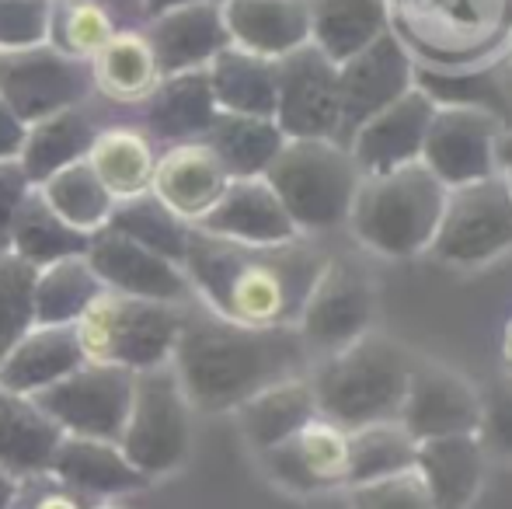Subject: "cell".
<instances>
[{
  "instance_id": "cell-1",
  "label": "cell",
  "mask_w": 512,
  "mask_h": 509,
  "mask_svg": "<svg viewBox=\"0 0 512 509\" xmlns=\"http://www.w3.org/2000/svg\"><path fill=\"white\" fill-rule=\"evenodd\" d=\"M324 258L328 252L314 238L237 245L192 227L182 269L189 276L192 300L216 318L251 328H297Z\"/></svg>"
},
{
  "instance_id": "cell-2",
  "label": "cell",
  "mask_w": 512,
  "mask_h": 509,
  "mask_svg": "<svg viewBox=\"0 0 512 509\" xmlns=\"http://www.w3.org/2000/svg\"><path fill=\"white\" fill-rule=\"evenodd\" d=\"M314 363L297 328H251L185 307L182 335L171 353L185 398L196 412H237L265 387L304 377Z\"/></svg>"
},
{
  "instance_id": "cell-3",
  "label": "cell",
  "mask_w": 512,
  "mask_h": 509,
  "mask_svg": "<svg viewBox=\"0 0 512 509\" xmlns=\"http://www.w3.org/2000/svg\"><path fill=\"white\" fill-rule=\"evenodd\" d=\"M415 360L408 346L377 328L335 353L317 356L307 370L317 415L349 433L373 422H394L405 405Z\"/></svg>"
},
{
  "instance_id": "cell-4",
  "label": "cell",
  "mask_w": 512,
  "mask_h": 509,
  "mask_svg": "<svg viewBox=\"0 0 512 509\" xmlns=\"http://www.w3.org/2000/svg\"><path fill=\"white\" fill-rule=\"evenodd\" d=\"M391 35L415 67L471 70L502 60L512 35V0H387Z\"/></svg>"
},
{
  "instance_id": "cell-5",
  "label": "cell",
  "mask_w": 512,
  "mask_h": 509,
  "mask_svg": "<svg viewBox=\"0 0 512 509\" xmlns=\"http://www.w3.org/2000/svg\"><path fill=\"white\" fill-rule=\"evenodd\" d=\"M446 185L422 161L384 175H363L349 210L352 241L377 258L425 255L446 206Z\"/></svg>"
},
{
  "instance_id": "cell-6",
  "label": "cell",
  "mask_w": 512,
  "mask_h": 509,
  "mask_svg": "<svg viewBox=\"0 0 512 509\" xmlns=\"http://www.w3.org/2000/svg\"><path fill=\"white\" fill-rule=\"evenodd\" d=\"M304 238L345 227L363 171L338 140H286L265 171Z\"/></svg>"
},
{
  "instance_id": "cell-7",
  "label": "cell",
  "mask_w": 512,
  "mask_h": 509,
  "mask_svg": "<svg viewBox=\"0 0 512 509\" xmlns=\"http://www.w3.org/2000/svg\"><path fill=\"white\" fill-rule=\"evenodd\" d=\"M185 307L189 304H164V300L102 290L74 325L84 360L122 367L129 374L164 367L171 363L182 335Z\"/></svg>"
},
{
  "instance_id": "cell-8",
  "label": "cell",
  "mask_w": 512,
  "mask_h": 509,
  "mask_svg": "<svg viewBox=\"0 0 512 509\" xmlns=\"http://www.w3.org/2000/svg\"><path fill=\"white\" fill-rule=\"evenodd\" d=\"M192 412L171 363L133 374V398L122 422L119 447L133 468L154 482L185 464L192 450Z\"/></svg>"
},
{
  "instance_id": "cell-9",
  "label": "cell",
  "mask_w": 512,
  "mask_h": 509,
  "mask_svg": "<svg viewBox=\"0 0 512 509\" xmlns=\"http://www.w3.org/2000/svg\"><path fill=\"white\" fill-rule=\"evenodd\" d=\"M512 252V192L502 171L446 192L429 252L450 269H485Z\"/></svg>"
},
{
  "instance_id": "cell-10",
  "label": "cell",
  "mask_w": 512,
  "mask_h": 509,
  "mask_svg": "<svg viewBox=\"0 0 512 509\" xmlns=\"http://www.w3.org/2000/svg\"><path fill=\"white\" fill-rule=\"evenodd\" d=\"M380 314V290L373 272L352 255L324 258V269L310 290L304 311L297 318V332L310 356H328L349 342L373 332Z\"/></svg>"
},
{
  "instance_id": "cell-11",
  "label": "cell",
  "mask_w": 512,
  "mask_h": 509,
  "mask_svg": "<svg viewBox=\"0 0 512 509\" xmlns=\"http://www.w3.org/2000/svg\"><path fill=\"white\" fill-rule=\"evenodd\" d=\"M0 95L21 123H35L95 95L91 63L60 53L49 42L0 49Z\"/></svg>"
},
{
  "instance_id": "cell-12",
  "label": "cell",
  "mask_w": 512,
  "mask_h": 509,
  "mask_svg": "<svg viewBox=\"0 0 512 509\" xmlns=\"http://www.w3.org/2000/svg\"><path fill=\"white\" fill-rule=\"evenodd\" d=\"M502 129H506V116L485 105H436L418 161L446 189L481 182L499 171L495 147Z\"/></svg>"
},
{
  "instance_id": "cell-13",
  "label": "cell",
  "mask_w": 512,
  "mask_h": 509,
  "mask_svg": "<svg viewBox=\"0 0 512 509\" xmlns=\"http://www.w3.org/2000/svg\"><path fill=\"white\" fill-rule=\"evenodd\" d=\"M133 398V374L108 363L84 360L74 374H67L49 391L35 394L46 415L67 436H91V440L119 443L122 422Z\"/></svg>"
},
{
  "instance_id": "cell-14",
  "label": "cell",
  "mask_w": 512,
  "mask_h": 509,
  "mask_svg": "<svg viewBox=\"0 0 512 509\" xmlns=\"http://www.w3.org/2000/svg\"><path fill=\"white\" fill-rule=\"evenodd\" d=\"M276 126L286 140H338V63L314 42L279 56Z\"/></svg>"
},
{
  "instance_id": "cell-15",
  "label": "cell",
  "mask_w": 512,
  "mask_h": 509,
  "mask_svg": "<svg viewBox=\"0 0 512 509\" xmlns=\"http://www.w3.org/2000/svg\"><path fill=\"white\" fill-rule=\"evenodd\" d=\"M415 88V60L391 32L338 63V143Z\"/></svg>"
},
{
  "instance_id": "cell-16",
  "label": "cell",
  "mask_w": 512,
  "mask_h": 509,
  "mask_svg": "<svg viewBox=\"0 0 512 509\" xmlns=\"http://www.w3.org/2000/svg\"><path fill=\"white\" fill-rule=\"evenodd\" d=\"M398 422L418 443L478 433L481 391L446 363L418 356Z\"/></svg>"
},
{
  "instance_id": "cell-17",
  "label": "cell",
  "mask_w": 512,
  "mask_h": 509,
  "mask_svg": "<svg viewBox=\"0 0 512 509\" xmlns=\"http://www.w3.org/2000/svg\"><path fill=\"white\" fill-rule=\"evenodd\" d=\"M88 262L105 290L126 297L164 300V304H189L192 286L178 262L136 245L133 238L102 227L88 238Z\"/></svg>"
},
{
  "instance_id": "cell-18",
  "label": "cell",
  "mask_w": 512,
  "mask_h": 509,
  "mask_svg": "<svg viewBox=\"0 0 512 509\" xmlns=\"http://www.w3.org/2000/svg\"><path fill=\"white\" fill-rule=\"evenodd\" d=\"M265 471L297 496L345 485L349 478V429L314 415L297 436L262 450Z\"/></svg>"
},
{
  "instance_id": "cell-19",
  "label": "cell",
  "mask_w": 512,
  "mask_h": 509,
  "mask_svg": "<svg viewBox=\"0 0 512 509\" xmlns=\"http://www.w3.org/2000/svg\"><path fill=\"white\" fill-rule=\"evenodd\" d=\"M436 112V102L422 88H411L398 102L370 116L356 133L345 140L352 161L359 164L363 175H384V171L405 168L422 157L425 129Z\"/></svg>"
},
{
  "instance_id": "cell-20",
  "label": "cell",
  "mask_w": 512,
  "mask_h": 509,
  "mask_svg": "<svg viewBox=\"0 0 512 509\" xmlns=\"http://www.w3.org/2000/svg\"><path fill=\"white\" fill-rule=\"evenodd\" d=\"M196 231L223 241H237V245H286V241L304 238L265 175L230 178L223 196L199 220Z\"/></svg>"
},
{
  "instance_id": "cell-21",
  "label": "cell",
  "mask_w": 512,
  "mask_h": 509,
  "mask_svg": "<svg viewBox=\"0 0 512 509\" xmlns=\"http://www.w3.org/2000/svg\"><path fill=\"white\" fill-rule=\"evenodd\" d=\"M136 28L154 49L161 77L182 74V70H206L209 60L230 46L220 0L171 7V11H161L154 18H143Z\"/></svg>"
},
{
  "instance_id": "cell-22",
  "label": "cell",
  "mask_w": 512,
  "mask_h": 509,
  "mask_svg": "<svg viewBox=\"0 0 512 509\" xmlns=\"http://www.w3.org/2000/svg\"><path fill=\"white\" fill-rule=\"evenodd\" d=\"M227 182H230V175L223 171L220 157H216L203 140H189V143H171V147L157 150V168H154L150 192H154L178 220L196 227L216 206V199L223 196Z\"/></svg>"
},
{
  "instance_id": "cell-23",
  "label": "cell",
  "mask_w": 512,
  "mask_h": 509,
  "mask_svg": "<svg viewBox=\"0 0 512 509\" xmlns=\"http://www.w3.org/2000/svg\"><path fill=\"white\" fill-rule=\"evenodd\" d=\"M136 109H140V129L157 147L203 140L220 112L206 70L164 74Z\"/></svg>"
},
{
  "instance_id": "cell-24",
  "label": "cell",
  "mask_w": 512,
  "mask_h": 509,
  "mask_svg": "<svg viewBox=\"0 0 512 509\" xmlns=\"http://www.w3.org/2000/svg\"><path fill=\"white\" fill-rule=\"evenodd\" d=\"M46 475L74 489L77 496L98 499V503L129 496V492H140L150 485V478L129 464V457L122 454L115 440H91V436L67 433H63Z\"/></svg>"
},
{
  "instance_id": "cell-25",
  "label": "cell",
  "mask_w": 512,
  "mask_h": 509,
  "mask_svg": "<svg viewBox=\"0 0 512 509\" xmlns=\"http://www.w3.org/2000/svg\"><path fill=\"white\" fill-rule=\"evenodd\" d=\"M81 363L84 353L74 325H32L0 356V387L35 398L74 374Z\"/></svg>"
},
{
  "instance_id": "cell-26",
  "label": "cell",
  "mask_w": 512,
  "mask_h": 509,
  "mask_svg": "<svg viewBox=\"0 0 512 509\" xmlns=\"http://www.w3.org/2000/svg\"><path fill=\"white\" fill-rule=\"evenodd\" d=\"M230 46L251 49L258 56H279L310 42L307 0H220Z\"/></svg>"
},
{
  "instance_id": "cell-27",
  "label": "cell",
  "mask_w": 512,
  "mask_h": 509,
  "mask_svg": "<svg viewBox=\"0 0 512 509\" xmlns=\"http://www.w3.org/2000/svg\"><path fill=\"white\" fill-rule=\"evenodd\" d=\"M485 464L488 454L478 433L425 440L415 454V471L436 509H471L485 482Z\"/></svg>"
},
{
  "instance_id": "cell-28",
  "label": "cell",
  "mask_w": 512,
  "mask_h": 509,
  "mask_svg": "<svg viewBox=\"0 0 512 509\" xmlns=\"http://www.w3.org/2000/svg\"><path fill=\"white\" fill-rule=\"evenodd\" d=\"M63 429L46 415L35 398L0 387V468L18 482L49 471Z\"/></svg>"
},
{
  "instance_id": "cell-29",
  "label": "cell",
  "mask_w": 512,
  "mask_h": 509,
  "mask_svg": "<svg viewBox=\"0 0 512 509\" xmlns=\"http://www.w3.org/2000/svg\"><path fill=\"white\" fill-rule=\"evenodd\" d=\"M95 136L98 126L84 105H70V109H60L53 116H42L35 123H28L18 150V161L25 168L28 182L39 185L49 175H56L60 168L84 161Z\"/></svg>"
},
{
  "instance_id": "cell-30",
  "label": "cell",
  "mask_w": 512,
  "mask_h": 509,
  "mask_svg": "<svg viewBox=\"0 0 512 509\" xmlns=\"http://www.w3.org/2000/svg\"><path fill=\"white\" fill-rule=\"evenodd\" d=\"M206 74L220 112L272 119V112H276V88H279L276 60L258 56L241 46H227L209 60Z\"/></svg>"
},
{
  "instance_id": "cell-31",
  "label": "cell",
  "mask_w": 512,
  "mask_h": 509,
  "mask_svg": "<svg viewBox=\"0 0 512 509\" xmlns=\"http://www.w3.org/2000/svg\"><path fill=\"white\" fill-rule=\"evenodd\" d=\"M157 143L140 126H98L88 150V164L115 203L150 192L157 168Z\"/></svg>"
},
{
  "instance_id": "cell-32",
  "label": "cell",
  "mask_w": 512,
  "mask_h": 509,
  "mask_svg": "<svg viewBox=\"0 0 512 509\" xmlns=\"http://www.w3.org/2000/svg\"><path fill=\"white\" fill-rule=\"evenodd\" d=\"M310 4V42L335 63L377 42L391 32L387 0H307Z\"/></svg>"
},
{
  "instance_id": "cell-33",
  "label": "cell",
  "mask_w": 512,
  "mask_h": 509,
  "mask_svg": "<svg viewBox=\"0 0 512 509\" xmlns=\"http://www.w3.org/2000/svg\"><path fill=\"white\" fill-rule=\"evenodd\" d=\"M91 81L102 98L115 105H140L161 81V67L140 28H119L91 56Z\"/></svg>"
},
{
  "instance_id": "cell-34",
  "label": "cell",
  "mask_w": 512,
  "mask_h": 509,
  "mask_svg": "<svg viewBox=\"0 0 512 509\" xmlns=\"http://www.w3.org/2000/svg\"><path fill=\"white\" fill-rule=\"evenodd\" d=\"M237 422H241L244 436H248L251 447L262 454L269 447H279L290 436H297L317 415L314 387H310L307 374L290 377V381H279L265 391H258L255 398H248L237 408Z\"/></svg>"
},
{
  "instance_id": "cell-35",
  "label": "cell",
  "mask_w": 512,
  "mask_h": 509,
  "mask_svg": "<svg viewBox=\"0 0 512 509\" xmlns=\"http://www.w3.org/2000/svg\"><path fill=\"white\" fill-rule=\"evenodd\" d=\"M203 143L220 157L223 171L230 178H262L269 171V164L279 157L286 136L276 126V119L216 112Z\"/></svg>"
},
{
  "instance_id": "cell-36",
  "label": "cell",
  "mask_w": 512,
  "mask_h": 509,
  "mask_svg": "<svg viewBox=\"0 0 512 509\" xmlns=\"http://www.w3.org/2000/svg\"><path fill=\"white\" fill-rule=\"evenodd\" d=\"M7 252L25 258L35 269H42L49 262L88 252V234L74 231L67 220L56 217L46 206V199L39 196V189H32L25 203H21L11 231H7Z\"/></svg>"
},
{
  "instance_id": "cell-37",
  "label": "cell",
  "mask_w": 512,
  "mask_h": 509,
  "mask_svg": "<svg viewBox=\"0 0 512 509\" xmlns=\"http://www.w3.org/2000/svg\"><path fill=\"white\" fill-rule=\"evenodd\" d=\"M102 290L88 255L42 265L35 276V325H77Z\"/></svg>"
},
{
  "instance_id": "cell-38",
  "label": "cell",
  "mask_w": 512,
  "mask_h": 509,
  "mask_svg": "<svg viewBox=\"0 0 512 509\" xmlns=\"http://www.w3.org/2000/svg\"><path fill=\"white\" fill-rule=\"evenodd\" d=\"M39 196L46 199V206L56 213L60 220H67L74 231L81 234H95L108 227V217L115 210V199L108 196V189L98 182V175L91 171L88 157L70 168H60L56 175H49L46 182L35 185Z\"/></svg>"
},
{
  "instance_id": "cell-39",
  "label": "cell",
  "mask_w": 512,
  "mask_h": 509,
  "mask_svg": "<svg viewBox=\"0 0 512 509\" xmlns=\"http://www.w3.org/2000/svg\"><path fill=\"white\" fill-rule=\"evenodd\" d=\"M415 454H418V440L398 419L352 429L349 478H345V485H363V482H377V478H387V475H401V471L415 468Z\"/></svg>"
},
{
  "instance_id": "cell-40",
  "label": "cell",
  "mask_w": 512,
  "mask_h": 509,
  "mask_svg": "<svg viewBox=\"0 0 512 509\" xmlns=\"http://www.w3.org/2000/svg\"><path fill=\"white\" fill-rule=\"evenodd\" d=\"M108 227L126 238H133L136 245L150 248V252L171 258V262L182 265L185 248H189V234L192 227L185 220H178L154 192H143V196L122 199L115 203L112 217H108Z\"/></svg>"
},
{
  "instance_id": "cell-41",
  "label": "cell",
  "mask_w": 512,
  "mask_h": 509,
  "mask_svg": "<svg viewBox=\"0 0 512 509\" xmlns=\"http://www.w3.org/2000/svg\"><path fill=\"white\" fill-rule=\"evenodd\" d=\"M119 32V21L105 7V0H53L49 4L46 42L60 53L88 60Z\"/></svg>"
},
{
  "instance_id": "cell-42",
  "label": "cell",
  "mask_w": 512,
  "mask_h": 509,
  "mask_svg": "<svg viewBox=\"0 0 512 509\" xmlns=\"http://www.w3.org/2000/svg\"><path fill=\"white\" fill-rule=\"evenodd\" d=\"M35 276V265L0 248V356L35 325Z\"/></svg>"
},
{
  "instance_id": "cell-43",
  "label": "cell",
  "mask_w": 512,
  "mask_h": 509,
  "mask_svg": "<svg viewBox=\"0 0 512 509\" xmlns=\"http://www.w3.org/2000/svg\"><path fill=\"white\" fill-rule=\"evenodd\" d=\"M492 67H471V70L415 67V84L436 105H485V109H495L502 116L506 98H502V88L495 81Z\"/></svg>"
},
{
  "instance_id": "cell-44",
  "label": "cell",
  "mask_w": 512,
  "mask_h": 509,
  "mask_svg": "<svg viewBox=\"0 0 512 509\" xmlns=\"http://www.w3.org/2000/svg\"><path fill=\"white\" fill-rule=\"evenodd\" d=\"M349 506L352 509H436L425 482L415 468L401 475H387L377 482L349 485Z\"/></svg>"
},
{
  "instance_id": "cell-45",
  "label": "cell",
  "mask_w": 512,
  "mask_h": 509,
  "mask_svg": "<svg viewBox=\"0 0 512 509\" xmlns=\"http://www.w3.org/2000/svg\"><path fill=\"white\" fill-rule=\"evenodd\" d=\"M53 0H0V49L46 42Z\"/></svg>"
},
{
  "instance_id": "cell-46",
  "label": "cell",
  "mask_w": 512,
  "mask_h": 509,
  "mask_svg": "<svg viewBox=\"0 0 512 509\" xmlns=\"http://www.w3.org/2000/svg\"><path fill=\"white\" fill-rule=\"evenodd\" d=\"M478 440L485 454L512 461V381L481 394V426Z\"/></svg>"
},
{
  "instance_id": "cell-47",
  "label": "cell",
  "mask_w": 512,
  "mask_h": 509,
  "mask_svg": "<svg viewBox=\"0 0 512 509\" xmlns=\"http://www.w3.org/2000/svg\"><path fill=\"white\" fill-rule=\"evenodd\" d=\"M32 189L35 185L28 182L18 157H0V248H7V231Z\"/></svg>"
},
{
  "instance_id": "cell-48",
  "label": "cell",
  "mask_w": 512,
  "mask_h": 509,
  "mask_svg": "<svg viewBox=\"0 0 512 509\" xmlns=\"http://www.w3.org/2000/svg\"><path fill=\"white\" fill-rule=\"evenodd\" d=\"M14 509H91V506H88V499L77 496L67 485H60L56 478L39 475V478H25V482H21Z\"/></svg>"
},
{
  "instance_id": "cell-49",
  "label": "cell",
  "mask_w": 512,
  "mask_h": 509,
  "mask_svg": "<svg viewBox=\"0 0 512 509\" xmlns=\"http://www.w3.org/2000/svg\"><path fill=\"white\" fill-rule=\"evenodd\" d=\"M21 136H25V123L14 116V109L0 95V157H18Z\"/></svg>"
},
{
  "instance_id": "cell-50",
  "label": "cell",
  "mask_w": 512,
  "mask_h": 509,
  "mask_svg": "<svg viewBox=\"0 0 512 509\" xmlns=\"http://www.w3.org/2000/svg\"><path fill=\"white\" fill-rule=\"evenodd\" d=\"M185 4H206V0H140V21L154 18L161 11H171V7H185Z\"/></svg>"
},
{
  "instance_id": "cell-51",
  "label": "cell",
  "mask_w": 512,
  "mask_h": 509,
  "mask_svg": "<svg viewBox=\"0 0 512 509\" xmlns=\"http://www.w3.org/2000/svg\"><path fill=\"white\" fill-rule=\"evenodd\" d=\"M18 492H21V482L0 468V509H14V503H18Z\"/></svg>"
},
{
  "instance_id": "cell-52",
  "label": "cell",
  "mask_w": 512,
  "mask_h": 509,
  "mask_svg": "<svg viewBox=\"0 0 512 509\" xmlns=\"http://www.w3.org/2000/svg\"><path fill=\"white\" fill-rule=\"evenodd\" d=\"M105 7L115 14V21H140V0H105Z\"/></svg>"
},
{
  "instance_id": "cell-53",
  "label": "cell",
  "mask_w": 512,
  "mask_h": 509,
  "mask_svg": "<svg viewBox=\"0 0 512 509\" xmlns=\"http://www.w3.org/2000/svg\"><path fill=\"white\" fill-rule=\"evenodd\" d=\"M499 356H502V370H506V377L512 381V314L506 318V325H502V339H499Z\"/></svg>"
},
{
  "instance_id": "cell-54",
  "label": "cell",
  "mask_w": 512,
  "mask_h": 509,
  "mask_svg": "<svg viewBox=\"0 0 512 509\" xmlns=\"http://www.w3.org/2000/svg\"><path fill=\"white\" fill-rule=\"evenodd\" d=\"M495 161H499V171H509L512 168V126L506 123L499 136V147H495Z\"/></svg>"
},
{
  "instance_id": "cell-55",
  "label": "cell",
  "mask_w": 512,
  "mask_h": 509,
  "mask_svg": "<svg viewBox=\"0 0 512 509\" xmlns=\"http://www.w3.org/2000/svg\"><path fill=\"white\" fill-rule=\"evenodd\" d=\"M502 60H506V63H509V67H512V35H509L506 49H502Z\"/></svg>"
},
{
  "instance_id": "cell-56",
  "label": "cell",
  "mask_w": 512,
  "mask_h": 509,
  "mask_svg": "<svg viewBox=\"0 0 512 509\" xmlns=\"http://www.w3.org/2000/svg\"><path fill=\"white\" fill-rule=\"evenodd\" d=\"M91 509H119V506H115V503H95Z\"/></svg>"
},
{
  "instance_id": "cell-57",
  "label": "cell",
  "mask_w": 512,
  "mask_h": 509,
  "mask_svg": "<svg viewBox=\"0 0 512 509\" xmlns=\"http://www.w3.org/2000/svg\"><path fill=\"white\" fill-rule=\"evenodd\" d=\"M502 178H506V185H509V192H512V168H509V171H502Z\"/></svg>"
}]
</instances>
